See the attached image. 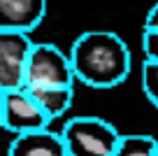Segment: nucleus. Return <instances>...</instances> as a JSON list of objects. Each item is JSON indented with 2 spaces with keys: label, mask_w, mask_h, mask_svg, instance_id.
<instances>
[{
  "label": "nucleus",
  "mask_w": 158,
  "mask_h": 156,
  "mask_svg": "<svg viewBox=\"0 0 158 156\" xmlns=\"http://www.w3.org/2000/svg\"><path fill=\"white\" fill-rule=\"evenodd\" d=\"M49 126L51 121L40 110L35 98L26 91V86L5 91V96H2V128H7L14 135H21V133L40 131V128Z\"/></svg>",
  "instance_id": "5"
},
{
  "label": "nucleus",
  "mask_w": 158,
  "mask_h": 156,
  "mask_svg": "<svg viewBox=\"0 0 158 156\" xmlns=\"http://www.w3.org/2000/svg\"><path fill=\"white\" fill-rule=\"evenodd\" d=\"M68 156H112L121 133L102 117H72L60 128Z\"/></svg>",
  "instance_id": "2"
},
{
  "label": "nucleus",
  "mask_w": 158,
  "mask_h": 156,
  "mask_svg": "<svg viewBox=\"0 0 158 156\" xmlns=\"http://www.w3.org/2000/svg\"><path fill=\"white\" fill-rule=\"evenodd\" d=\"M153 156H158V147H156V154H153Z\"/></svg>",
  "instance_id": "14"
},
{
  "label": "nucleus",
  "mask_w": 158,
  "mask_h": 156,
  "mask_svg": "<svg viewBox=\"0 0 158 156\" xmlns=\"http://www.w3.org/2000/svg\"><path fill=\"white\" fill-rule=\"evenodd\" d=\"M74 79L91 89H112L130 75V49L112 30H86L70 49Z\"/></svg>",
  "instance_id": "1"
},
{
  "label": "nucleus",
  "mask_w": 158,
  "mask_h": 156,
  "mask_svg": "<svg viewBox=\"0 0 158 156\" xmlns=\"http://www.w3.org/2000/svg\"><path fill=\"white\" fill-rule=\"evenodd\" d=\"M158 140L144 133H128L118 137V145L112 156H153Z\"/></svg>",
  "instance_id": "9"
},
{
  "label": "nucleus",
  "mask_w": 158,
  "mask_h": 156,
  "mask_svg": "<svg viewBox=\"0 0 158 156\" xmlns=\"http://www.w3.org/2000/svg\"><path fill=\"white\" fill-rule=\"evenodd\" d=\"M144 28L147 30H158V2L147 12V19H144Z\"/></svg>",
  "instance_id": "12"
},
{
  "label": "nucleus",
  "mask_w": 158,
  "mask_h": 156,
  "mask_svg": "<svg viewBox=\"0 0 158 156\" xmlns=\"http://www.w3.org/2000/svg\"><path fill=\"white\" fill-rule=\"evenodd\" d=\"M47 14V0H0V28L35 30Z\"/></svg>",
  "instance_id": "6"
},
{
  "label": "nucleus",
  "mask_w": 158,
  "mask_h": 156,
  "mask_svg": "<svg viewBox=\"0 0 158 156\" xmlns=\"http://www.w3.org/2000/svg\"><path fill=\"white\" fill-rule=\"evenodd\" d=\"M23 86H74L70 56L56 44L33 42L26 63Z\"/></svg>",
  "instance_id": "3"
},
{
  "label": "nucleus",
  "mask_w": 158,
  "mask_h": 156,
  "mask_svg": "<svg viewBox=\"0 0 158 156\" xmlns=\"http://www.w3.org/2000/svg\"><path fill=\"white\" fill-rule=\"evenodd\" d=\"M142 91L158 110V61H144L142 65Z\"/></svg>",
  "instance_id": "10"
},
{
  "label": "nucleus",
  "mask_w": 158,
  "mask_h": 156,
  "mask_svg": "<svg viewBox=\"0 0 158 156\" xmlns=\"http://www.w3.org/2000/svg\"><path fill=\"white\" fill-rule=\"evenodd\" d=\"M2 96H5V91L0 89V128H2Z\"/></svg>",
  "instance_id": "13"
},
{
  "label": "nucleus",
  "mask_w": 158,
  "mask_h": 156,
  "mask_svg": "<svg viewBox=\"0 0 158 156\" xmlns=\"http://www.w3.org/2000/svg\"><path fill=\"white\" fill-rule=\"evenodd\" d=\"M142 49H144V61H158V30L144 28Z\"/></svg>",
  "instance_id": "11"
},
{
  "label": "nucleus",
  "mask_w": 158,
  "mask_h": 156,
  "mask_svg": "<svg viewBox=\"0 0 158 156\" xmlns=\"http://www.w3.org/2000/svg\"><path fill=\"white\" fill-rule=\"evenodd\" d=\"M7 156H68V151L60 133L51 128H40V131L14 135Z\"/></svg>",
  "instance_id": "7"
},
{
  "label": "nucleus",
  "mask_w": 158,
  "mask_h": 156,
  "mask_svg": "<svg viewBox=\"0 0 158 156\" xmlns=\"http://www.w3.org/2000/svg\"><path fill=\"white\" fill-rule=\"evenodd\" d=\"M49 121L60 119L74 100V86H26Z\"/></svg>",
  "instance_id": "8"
},
{
  "label": "nucleus",
  "mask_w": 158,
  "mask_h": 156,
  "mask_svg": "<svg viewBox=\"0 0 158 156\" xmlns=\"http://www.w3.org/2000/svg\"><path fill=\"white\" fill-rule=\"evenodd\" d=\"M33 40L23 30L0 28V89H21L26 79V63Z\"/></svg>",
  "instance_id": "4"
}]
</instances>
